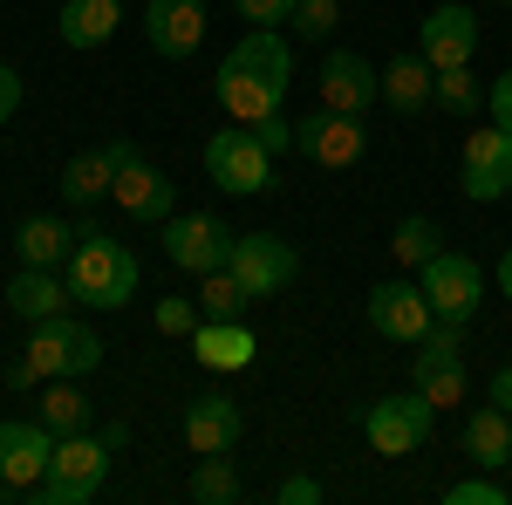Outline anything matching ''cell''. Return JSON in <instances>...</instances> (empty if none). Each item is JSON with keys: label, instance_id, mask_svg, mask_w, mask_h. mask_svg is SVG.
Instances as JSON below:
<instances>
[{"label": "cell", "instance_id": "5b68a950", "mask_svg": "<svg viewBox=\"0 0 512 505\" xmlns=\"http://www.w3.org/2000/svg\"><path fill=\"white\" fill-rule=\"evenodd\" d=\"M431 430H437V403L424 396V389H403V396L362 403V437H369L376 458H410V451H424Z\"/></svg>", "mask_w": 512, "mask_h": 505}, {"label": "cell", "instance_id": "52a82bcc", "mask_svg": "<svg viewBox=\"0 0 512 505\" xmlns=\"http://www.w3.org/2000/svg\"><path fill=\"white\" fill-rule=\"evenodd\" d=\"M205 178H212L219 192H233V198H253V192L274 185V151H267L246 123L212 130V137H205Z\"/></svg>", "mask_w": 512, "mask_h": 505}, {"label": "cell", "instance_id": "4dcf8cb0", "mask_svg": "<svg viewBox=\"0 0 512 505\" xmlns=\"http://www.w3.org/2000/svg\"><path fill=\"white\" fill-rule=\"evenodd\" d=\"M431 103H444L451 117H478V110H485V89H478L472 62H465V69H437V89H431Z\"/></svg>", "mask_w": 512, "mask_h": 505}, {"label": "cell", "instance_id": "1f68e13d", "mask_svg": "<svg viewBox=\"0 0 512 505\" xmlns=\"http://www.w3.org/2000/svg\"><path fill=\"white\" fill-rule=\"evenodd\" d=\"M151 321H158V335H171V342H192L205 308H198V294H164L158 308H151Z\"/></svg>", "mask_w": 512, "mask_h": 505}, {"label": "cell", "instance_id": "d4e9b609", "mask_svg": "<svg viewBox=\"0 0 512 505\" xmlns=\"http://www.w3.org/2000/svg\"><path fill=\"white\" fill-rule=\"evenodd\" d=\"M117 28H123V0H62V21H55L62 48H103Z\"/></svg>", "mask_w": 512, "mask_h": 505}, {"label": "cell", "instance_id": "ffe728a7", "mask_svg": "<svg viewBox=\"0 0 512 505\" xmlns=\"http://www.w3.org/2000/svg\"><path fill=\"white\" fill-rule=\"evenodd\" d=\"M239 437H246V417H239V403L226 389H205V396L185 403V444L198 458L205 451H239Z\"/></svg>", "mask_w": 512, "mask_h": 505}, {"label": "cell", "instance_id": "7bdbcfd3", "mask_svg": "<svg viewBox=\"0 0 512 505\" xmlns=\"http://www.w3.org/2000/svg\"><path fill=\"white\" fill-rule=\"evenodd\" d=\"M55 7H62V0H55Z\"/></svg>", "mask_w": 512, "mask_h": 505}, {"label": "cell", "instance_id": "9c48e42d", "mask_svg": "<svg viewBox=\"0 0 512 505\" xmlns=\"http://www.w3.org/2000/svg\"><path fill=\"white\" fill-rule=\"evenodd\" d=\"M233 239L239 233L219 212H171V219H164V260L178 273H198V280H205V273H219L233 260Z\"/></svg>", "mask_w": 512, "mask_h": 505}, {"label": "cell", "instance_id": "4316f807", "mask_svg": "<svg viewBox=\"0 0 512 505\" xmlns=\"http://www.w3.org/2000/svg\"><path fill=\"white\" fill-rule=\"evenodd\" d=\"M41 424L55 430V437H69V430H89L96 424V403L76 389V376H55V383H41Z\"/></svg>", "mask_w": 512, "mask_h": 505}, {"label": "cell", "instance_id": "f1b7e54d", "mask_svg": "<svg viewBox=\"0 0 512 505\" xmlns=\"http://www.w3.org/2000/svg\"><path fill=\"white\" fill-rule=\"evenodd\" d=\"M198 308L212 314V321H239V314L253 308V294L239 287V273H233V267H219V273H205V287H198Z\"/></svg>", "mask_w": 512, "mask_h": 505}, {"label": "cell", "instance_id": "277c9868", "mask_svg": "<svg viewBox=\"0 0 512 505\" xmlns=\"http://www.w3.org/2000/svg\"><path fill=\"white\" fill-rule=\"evenodd\" d=\"M130 444V424H110V430H69L55 437V458H48V478L35 485L41 505H89L110 478V458Z\"/></svg>", "mask_w": 512, "mask_h": 505}, {"label": "cell", "instance_id": "74e56055", "mask_svg": "<svg viewBox=\"0 0 512 505\" xmlns=\"http://www.w3.org/2000/svg\"><path fill=\"white\" fill-rule=\"evenodd\" d=\"M485 110H492V123H499V130H512V69L485 89Z\"/></svg>", "mask_w": 512, "mask_h": 505}, {"label": "cell", "instance_id": "7a4b0ae2", "mask_svg": "<svg viewBox=\"0 0 512 505\" xmlns=\"http://www.w3.org/2000/svg\"><path fill=\"white\" fill-rule=\"evenodd\" d=\"M137 280H144L137 253H130L117 233H103L96 219H82L76 226V253H69V294H76L82 308L110 314V308H130Z\"/></svg>", "mask_w": 512, "mask_h": 505}, {"label": "cell", "instance_id": "4fadbf2b", "mask_svg": "<svg viewBox=\"0 0 512 505\" xmlns=\"http://www.w3.org/2000/svg\"><path fill=\"white\" fill-rule=\"evenodd\" d=\"M458 185H465L472 205H492V198L512 192V130L485 123V130H472L458 144Z\"/></svg>", "mask_w": 512, "mask_h": 505}, {"label": "cell", "instance_id": "ba28073f", "mask_svg": "<svg viewBox=\"0 0 512 505\" xmlns=\"http://www.w3.org/2000/svg\"><path fill=\"white\" fill-rule=\"evenodd\" d=\"M417 280H424V294H431V314H437V321H465V328H472L478 308H485V267H478L472 253L437 246L431 260L417 267Z\"/></svg>", "mask_w": 512, "mask_h": 505}, {"label": "cell", "instance_id": "8fae6325", "mask_svg": "<svg viewBox=\"0 0 512 505\" xmlns=\"http://www.w3.org/2000/svg\"><path fill=\"white\" fill-rule=\"evenodd\" d=\"M369 328H376L383 342H396V349H417L437 328L424 280H383V287H369Z\"/></svg>", "mask_w": 512, "mask_h": 505}, {"label": "cell", "instance_id": "ac0fdd59", "mask_svg": "<svg viewBox=\"0 0 512 505\" xmlns=\"http://www.w3.org/2000/svg\"><path fill=\"white\" fill-rule=\"evenodd\" d=\"M130 212V219H144V226H164L171 212H178V185L164 178L151 157L137 151V157H123V171H117V192H110Z\"/></svg>", "mask_w": 512, "mask_h": 505}, {"label": "cell", "instance_id": "d6a6232c", "mask_svg": "<svg viewBox=\"0 0 512 505\" xmlns=\"http://www.w3.org/2000/svg\"><path fill=\"white\" fill-rule=\"evenodd\" d=\"M335 21H342V7L335 0H294V41H328L335 35Z\"/></svg>", "mask_w": 512, "mask_h": 505}, {"label": "cell", "instance_id": "603a6c76", "mask_svg": "<svg viewBox=\"0 0 512 505\" xmlns=\"http://www.w3.org/2000/svg\"><path fill=\"white\" fill-rule=\"evenodd\" d=\"M458 444H465V458L478 471H506L512 465V410L478 403L472 417H465V430H458Z\"/></svg>", "mask_w": 512, "mask_h": 505}, {"label": "cell", "instance_id": "d590c367", "mask_svg": "<svg viewBox=\"0 0 512 505\" xmlns=\"http://www.w3.org/2000/svg\"><path fill=\"white\" fill-rule=\"evenodd\" d=\"M246 130H253V137H260V144H267V151H294V123H287V110H280V117H260V123H246Z\"/></svg>", "mask_w": 512, "mask_h": 505}, {"label": "cell", "instance_id": "ee69618b", "mask_svg": "<svg viewBox=\"0 0 512 505\" xmlns=\"http://www.w3.org/2000/svg\"><path fill=\"white\" fill-rule=\"evenodd\" d=\"M506 7H512V0H506Z\"/></svg>", "mask_w": 512, "mask_h": 505}, {"label": "cell", "instance_id": "60d3db41", "mask_svg": "<svg viewBox=\"0 0 512 505\" xmlns=\"http://www.w3.org/2000/svg\"><path fill=\"white\" fill-rule=\"evenodd\" d=\"M499 294L512 301V246H506V260H499Z\"/></svg>", "mask_w": 512, "mask_h": 505}, {"label": "cell", "instance_id": "2e32d148", "mask_svg": "<svg viewBox=\"0 0 512 505\" xmlns=\"http://www.w3.org/2000/svg\"><path fill=\"white\" fill-rule=\"evenodd\" d=\"M417 55L431 62V69H465L478 55V14L465 0H444L431 7L424 21H417Z\"/></svg>", "mask_w": 512, "mask_h": 505}, {"label": "cell", "instance_id": "f546056e", "mask_svg": "<svg viewBox=\"0 0 512 505\" xmlns=\"http://www.w3.org/2000/svg\"><path fill=\"white\" fill-rule=\"evenodd\" d=\"M390 253H396V267L410 273V267H424L437 253V219H424V212H410V219H396V233H390Z\"/></svg>", "mask_w": 512, "mask_h": 505}, {"label": "cell", "instance_id": "f35d334b", "mask_svg": "<svg viewBox=\"0 0 512 505\" xmlns=\"http://www.w3.org/2000/svg\"><path fill=\"white\" fill-rule=\"evenodd\" d=\"M14 110H21V69L0 62V123H14Z\"/></svg>", "mask_w": 512, "mask_h": 505}, {"label": "cell", "instance_id": "d6986e66", "mask_svg": "<svg viewBox=\"0 0 512 505\" xmlns=\"http://www.w3.org/2000/svg\"><path fill=\"white\" fill-rule=\"evenodd\" d=\"M144 41L164 62H185L205 41V0H144Z\"/></svg>", "mask_w": 512, "mask_h": 505}, {"label": "cell", "instance_id": "836d02e7", "mask_svg": "<svg viewBox=\"0 0 512 505\" xmlns=\"http://www.w3.org/2000/svg\"><path fill=\"white\" fill-rule=\"evenodd\" d=\"M444 505H506V485L485 471V478H458L451 492H444Z\"/></svg>", "mask_w": 512, "mask_h": 505}, {"label": "cell", "instance_id": "e575fe53", "mask_svg": "<svg viewBox=\"0 0 512 505\" xmlns=\"http://www.w3.org/2000/svg\"><path fill=\"white\" fill-rule=\"evenodd\" d=\"M239 21H253V28H287L294 21V0H233Z\"/></svg>", "mask_w": 512, "mask_h": 505}, {"label": "cell", "instance_id": "8992f818", "mask_svg": "<svg viewBox=\"0 0 512 505\" xmlns=\"http://www.w3.org/2000/svg\"><path fill=\"white\" fill-rule=\"evenodd\" d=\"M410 389H424L437 410H458V403H465V389H472V369H465V321H437L431 335L417 342Z\"/></svg>", "mask_w": 512, "mask_h": 505}, {"label": "cell", "instance_id": "484cf974", "mask_svg": "<svg viewBox=\"0 0 512 505\" xmlns=\"http://www.w3.org/2000/svg\"><path fill=\"white\" fill-rule=\"evenodd\" d=\"M431 89H437V69L424 55H396L390 69H383V103H390L396 117H417L431 103Z\"/></svg>", "mask_w": 512, "mask_h": 505}, {"label": "cell", "instance_id": "ab89813d", "mask_svg": "<svg viewBox=\"0 0 512 505\" xmlns=\"http://www.w3.org/2000/svg\"><path fill=\"white\" fill-rule=\"evenodd\" d=\"M485 403L512 410V362H499V369H492V389H485Z\"/></svg>", "mask_w": 512, "mask_h": 505}, {"label": "cell", "instance_id": "7c38bea8", "mask_svg": "<svg viewBox=\"0 0 512 505\" xmlns=\"http://www.w3.org/2000/svg\"><path fill=\"white\" fill-rule=\"evenodd\" d=\"M48 458H55V430L41 417H7L0 424V485L14 499H35V485L48 478Z\"/></svg>", "mask_w": 512, "mask_h": 505}, {"label": "cell", "instance_id": "7402d4cb", "mask_svg": "<svg viewBox=\"0 0 512 505\" xmlns=\"http://www.w3.org/2000/svg\"><path fill=\"white\" fill-rule=\"evenodd\" d=\"M69 273H55V267H21L14 280H7V308L21 314L28 328L35 321H55V314H69Z\"/></svg>", "mask_w": 512, "mask_h": 505}, {"label": "cell", "instance_id": "30bf717a", "mask_svg": "<svg viewBox=\"0 0 512 505\" xmlns=\"http://www.w3.org/2000/svg\"><path fill=\"white\" fill-rule=\"evenodd\" d=\"M226 267L239 273V287H246L253 301H274V294H287V287H294L301 253H294V239H280V233H239Z\"/></svg>", "mask_w": 512, "mask_h": 505}, {"label": "cell", "instance_id": "cb8c5ba5", "mask_svg": "<svg viewBox=\"0 0 512 505\" xmlns=\"http://www.w3.org/2000/svg\"><path fill=\"white\" fill-rule=\"evenodd\" d=\"M69 253H76V226L55 219V212H35V219L14 226V260L21 267H69Z\"/></svg>", "mask_w": 512, "mask_h": 505}, {"label": "cell", "instance_id": "8d00e7d4", "mask_svg": "<svg viewBox=\"0 0 512 505\" xmlns=\"http://www.w3.org/2000/svg\"><path fill=\"white\" fill-rule=\"evenodd\" d=\"M280 505H321L328 492H321V478H308V471H294V478H280Z\"/></svg>", "mask_w": 512, "mask_h": 505}, {"label": "cell", "instance_id": "3957f363", "mask_svg": "<svg viewBox=\"0 0 512 505\" xmlns=\"http://www.w3.org/2000/svg\"><path fill=\"white\" fill-rule=\"evenodd\" d=\"M89 369H103V335L89 321H76V314H55V321H35V335L7 362V383L41 389L55 376H89Z\"/></svg>", "mask_w": 512, "mask_h": 505}, {"label": "cell", "instance_id": "44dd1931", "mask_svg": "<svg viewBox=\"0 0 512 505\" xmlns=\"http://www.w3.org/2000/svg\"><path fill=\"white\" fill-rule=\"evenodd\" d=\"M192 355L212 369V376H239V369H253V355H260V342H253V328L246 321H198L192 328Z\"/></svg>", "mask_w": 512, "mask_h": 505}, {"label": "cell", "instance_id": "83f0119b", "mask_svg": "<svg viewBox=\"0 0 512 505\" xmlns=\"http://www.w3.org/2000/svg\"><path fill=\"white\" fill-rule=\"evenodd\" d=\"M192 499L198 505H233L239 499V471H233V458H226V451H205V458H198Z\"/></svg>", "mask_w": 512, "mask_h": 505}, {"label": "cell", "instance_id": "9a60e30c", "mask_svg": "<svg viewBox=\"0 0 512 505\" xmlns=\"http://www.w3.org/2000/svg\"><path fill=\"white\" fill-rule=\"evenodd\" d=\"M123 157H137V144L130 137H110V144H89V151H76L69 164H62V185L55 192L69 198L76 212H89V205H103V198L117 192V171Z\"/></svg>", "mask_w": 512, "mask_h": 505}, {"label": "cell", "instance_id": "6da1fadb", "mask_svg": "<svg viewBox=\"0 0 512 505\" xmlns=\"http://www.w3.org/2000/svg\"><path fill=\"white\" fill-rule=\"evenodd\" d=\"M287 89H294V48L280 41V28H253L226 48L219 76H212V96L233 123H260L287 110Z\"/></svg>", "mask_w": 512, "mask_h": 505}, {"label": "cell", "instance_id": "e0dca14e", "mask_svg": "<svg viewBox=\"0 0 512 505\" xmlns=\"http://www.w3.org/2000/svg\"><path fill=\"white\" fill-rule=\"evenodd\" d=\"M321 103L362 117L369 103H383V69H376L369 55H355V48H335V55L321 62Z\"/></svg>", "mask_w": 512, "mask_h": 505}, {"label": "cell", "instance_id": "b9f144b4", "mask_svg": "<svg viewBox=\"0 0 512 505\" xmlns=\"http://www.w3.org/2000/svg\"><path fill=\"white\" fill-rule=\"evenodd\" d=\"M7 499H14V492H7V485H0V505H7Z\"/></svg>", "mask_w": 512, "mask_h": 505}, {"label": "cell", "instance_id": "5bb4252c", "mask_svg": "<svg viewBox=\"0 0 512 505\" xmlns=\"http://www.w3.org/2000/svg\"><path fill=\"white\" fill-rule=\"evenodd\" d=\"M294 151H308L321 171H349V164H362V151H369V130H362V117L321 103L315 117H294Z\"/></svg>", "mask_w": 512, "mask_h": 505}]
</instances>
